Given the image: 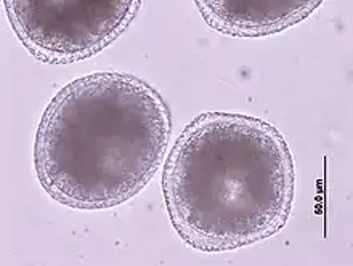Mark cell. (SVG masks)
Wrapping results in <instances>:
<instances>
[{
  "mask_svg": "<svg viewBox=\"0 0 353 266\" xmlns=\"http://www.w3.org/2000/svg\"><path fill=\"white\" fill-rule=\"evenodd\" d=\"M3 8L19 42L50 65L95 57L134 21L141 2L5 0Z\"/></svg>",
  "mask_w": 353,
  "mask_h": 266,
  "instance_id": "cell-3",
  "label": "cell"
},
{
  "mask_svg": "<svg viewBox=\"0 0 353 266\" xmlns=\"http://www.w3.org/2000/svg\"><path fill=\"white\" fill-rule=\"evenodd\" d=\"M214 31L233 37H262L296 26L323 5L321 0H196Z\"/></svg>",
  "mask_w": 353,
  "mask_h": 266,
  "instance_id": "cell-4",
  "label": "cell"
},
{
  "mask_svg": "<svg viewBox=\"0 0 353 266\" xmlns=\"http://www.w3.org/2000/svg\"><path fill=\"white\" fill-rule=\"evenodd\" d=\"M172 116L143 79L95 72L53 96L34 140V169L50 198L103 210L140 193L163 164Z\"/></svg>",
  "mask_w": 353,
  "mask_h": 266,
  "instance_id": "cell-2",
  "label": "cell"
},
{
  "mask_svg": "<svg viewBox=\"0 0 353 266\" xmlns=\"http://www.w3.org/2000/svg\"><path fill=\"white\" fill-rule=\"evenodd\" d=\"M294 193L288 143L254 116L204 112L181 130L164 164L169 218L201 252L236 250L279 233Z\"/></svg>",
  "mask_w": 353,
  "mask_h": 266,
  "instance_id": "cell-1",
  "label": "cell"
}]
</instances>
